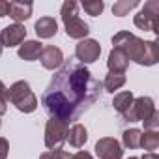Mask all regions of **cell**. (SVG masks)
Masks as SVG:
<instances>
[{"mask_svg": "<svg viewBox=\"0 0 159 159\" xmlns=\"http://www.w3.org/2000/svg\"><path fill=\"white\" fill-rule=\"evenodd\" d=\"M103 83L92 77L90 69L77 60H67L52 75L47 84L41 105L51 114V118L77 122L90 107L101 98Z\"/></svg>", "mask_w": 159, "mask_h": 159, "instance_id": "1", "label": "cell"}, {"mask_svg": "<svg viewBox=\"0 0 159 159\" xmlns=\"http://www.w3.org/2000/svg\"><path fill=\"white\" fill-rule=\"evenodd\" d=\"M112 45L116 49H122L125 52V56L129 58V62L133 60L139 66H155L159 62V51H157V43L155 41H144L140 38H137L135 34L122 30L118 34L112 36Z\"/></svg>", "mask_w": 159, "mask_h": 159, "instance_id": "2", "label": "cell"}, {"mask_svg": "<svg viewBox=\"0 0 159 159\" xmlns=\"http://www.w3.org/2000/svg\"><path fill=\"white\" fill-rule=\"evenodd\" d=\"M60 15H62V23H64L67 38L86 39V36L90 34V26L79 17V4L75 2V0H66V2L62 4Z\"/></svg>", "mask_w": 159, "mask_h": 159, "instance_id": "3", "label": "cell"}, {"mask_svg": "<svg viewBox=\"0 0 159 159\" xmlns=\"http://www.w3.org/2000/svg\"><path fill=\"white\" fill-rule=\"evenodd\" d=\"M4 98L8 101H11L17 111L25 112V114H30L38 109V98L34 96V92L30 90V84L26 81H17L13 83L10 88H6L4 92Z\"/></svg>", "mask_w": 159, "mask_h": 159, "instance_id": "4", "label": "cell"}, {"mask_svg": "<svg viewBox=\"0 0 159 159\" xmlns=\"http://www.w3.org/2000/svg\"><path fill=\"white\" fill-rule=\"evenodd\" d=\"M67 131H69V125L66 122L56 120V118L47 120V125H45V146L49 150H62L64 142L67 140Z\"/></svg>", "mask_w": 159, "mask_h": 159, "instance_id": "5", "label": "cell"}, {"mask_svg": "<svg viewBox=\"0 0 159 159\" xmlns=\"http://www.w3.org/2000/svg\"><path fill=\"white\" fill-rule=\"evenodd\" d=\"M157 15H159V2L157 0H150L144 4V8L133 17V23L137 28L144 32H159L157 30Z\"/></svg>", "mask_w": 159, "mask_h": 159, "instance_id": "6", "label": "cell"}, {"mask_svg": "<svg viewBox=\"0 0 159 159\" xmlns=\"http://www.w3.org/2000/svg\"><path fill=\"white\" fill-rule=\"evenodd\" d=\"M153 112H155V103H153V99L148 98V96H142V98L133 99L131 107H129L122 116H124V120H127V122H144V120H148Z\"/></svg>", "mask_w": 159, "mask_h": 159, "instance_id": "7", "label": "cell"}, {"mask_svg": "<svg viewBox=\"0 0 159 159\" xmlns=\"http://www.w3.org/2000/svg\"><path fill=\"white\" fill-rule=\"evenodd\" d=\"M101 54V45L96 41V39H81L75 47V58L81 62L83 66L84 64H94Z\"/></svg>", "mask_w": 159, "mask_h": 159, "instance_id": "8", "label": "cell"}, {"mask_svg": "<svg viewBox=\"0 0 159 159\" xmlns=\"http://www.w3.org/2000/svg\"><path fill=\"white\" fill-rule=\"evenodd\" d=\"M96 153L99 159H122L124 150L120 142L112 137H103L96 142Z\"/></svg>", "mask_w": 159, "mask_h": 159, "instance_id": "9", "label": "cell"}, {"mask_svg": "<svg viewBox=\"0 0 159 159\" xmlns=\"http://www.w3.org/2000/svg\"><path fill=\"white\" fill-rule=\"evenodd\" d=\"M25 38H26V28L19 23L8 25L0 32V43H2V47H17L25 41Z\"/></svg>", "mask_w": 159, "mask_h": 159, "instance_id": "10", "label": "cell"}, {"mask_svg": "<svg viewBox=\"0 0 159 159\" xmlns=\"http://www.w3.org/2000/svg\"><path fill=\"white\" fill-rule=\"evenodd\" d=\"M39 60H41V66L45 69H56L64 64V54L58 47L47 45V47H43V51L39 54Z\"/></svg>", "mask_w": 159, "mask_h": 159, "instance_id": "11", "label": "cell"}, {"mask_svg": "<svg viewBox=\"0 0 159 159\" xmlns=\"http://www.w3.org/2000/svg\"><path fill=\"white\" fill-rule=\"evenodd\" d=\"M107 67H109V73H125L129 67V58L122 49L112 47L107 58Z\"/></svg>", "mask_w": 159, "mask_h": 159, "instance_id": "12", "label": "cell"}, {"mask_svg": "<svg viewBox=\"0 0 159 159\" xmlns=\"http://www.w3.org/2000/svg\"><path fill=\"white\" fill-rule=\"evenodd\" d=\"M32 10H34L32 2H21V0H13V2H10V11H8V15H10L15 23L21 25L23 21H26V19L32 17Z\"/></svg>", "mask_w": 159, "mask_h": 159, "instance_id": "13", "label": "cell"}, {"mask_svg": "<svg viewBox=\"0 0 159 159\" xmlns=\"http://www.w3.org/2000/svg\"><path fill=\"white\" fill-rule=\"evenodd\" d=\"M34 30H36L39 39H49V38L56 36L58 23L54 21V17H39L36 21V25H34Z\"/></svg>", "mask_w": 159, "mask_h": 159, "instance_id": "14", "label": "cell"}, {"mask_svg": "<svg viewBox=\"0 0 159 159\" xmlns=\"http://www.w3.org/2000/svg\"><path fill=\"white\" fill-rule=\"evenodd\" d=\"M41 51H43V43H41V41H38V39H28V41H25V43L19 45L17 54H19V58H23V60H26V62H34V60L39 58Z\"/></svg>", "mask_w": 159, "mask_h": 159, "instance_id": "15", "label": "cell"}, {"mask_svg": "<svg viewBox=\"0 0 159 159\" xmlns=\"http://www.w3.org/2000/svg\"><path fill=\"white\" fill-rule=\"evenodd\" d=\"M67 140L73 148H83L88 140V131L83 124H73L67 131Z\"/></svg>", "mask_w": 159, "mask_h": 159, "instance_id": "16", "label": "cell"}, {"mask_svg": "<svg viewBox=\"0 0 159 159\" xmlns=\"http://www.w3.org/2000/svg\"><path fill=\"white\" fill-rule=\"evenodd\" d=\"M125 84V73H109L103 81V88L111 94H114L116 90H120Z\"/></svg>", "mask_w": 159, "mask_h": 159, "instance_id": "17", "label": "cell"}, {"mask_svg": "<svg viewBox=\"0 0 159 159\" xmlns=\"http://www.w3.org/2000/svg\"><path fill=\"white\" fill-rule=\"evenodd\" d=\"M140 137H142V131L137 129V127H131V129H125V131H124L122 142H124L125 148L137 150V148H140Z\"/></svg>", "mask_w": 159, "mask_h": 159, "instance_id": "18", "label": "cell"}, {"mask_svg": "<svg viewBox=\"0 0 159 159\" xmlns=\"http://www.w3.org/2000/svg\"><path fill=\"white\" fill-rule=\"evenodd\" d=\"M133 94L129 92V90H125V92H120V94H116L114 96V99H112V107L120 112V114H124L129 107H131V103H133Z\"/></svg>", "mask_w": 159, "mask_h": 159, "instance_id": "19", "label": "cell"}, {"mask_svg": "<svg viewBox=\"0 0 159 159\" xmlns=\"http://www.w3.org/2000/svg\"><path fill=\"white\" fill-rule=\"evenodd\" d=\"M157 146H159V133H157V131H142L140 148H144V150L150 153V152H155Z\"/></svg>", "mask_w": 159, "mask_h": 159, "instance_id": "20", "label": "cell"}, {"mask_svg": "<svg viewBox=\"0 0 159 159\" xmlns=\"http://www.w3.org/2000/svg\"><path fill=\"white\" fill-rule=\"evenodd\" d=\"M137 6H139L137 0H118V2H114V6H112V13L116 17H124Z\"/></svg>", "mask_w": 159, "mask_h": 159, "instance_id": "21", "label": "cell"}, {"mask_svg": "<svg viewBox=\"0 0 159 159\" xmlns=\"http://www.w3.org/2000/svg\"><path fill=\"white\" fill-rule=\"evenodd\" d=\"M81 6H83V10H84L88 15H92V17L101 15L103 10H105V2H103V0H83Z\"/></svg>", "mask_w": 159, "mask_h": 159, "instance_id": "22", "label": "cell"}, {"mask_svg": "<svg viewBox=\"0 0 159 159\" xmlns=\"http://www.w3.org/2000/svg\"><path fill=\"white\" fill-rule=\"evenodd\" d=\"M71 155L66 150H47L39 155V159H69Z\"/></svg>", "mask_w": 159, "mask_h": 159, "instance_id": "23", "label": "cell"}, {"mask_svg": "<svg viewBox=\"0 0 159 159\" xmlns=\"http://www.w3.org/2000/svg\"><path fill=\"white\" fill-rule=\"evenodd\" d=\"M144 124V131H157V127H159V112L155 111L148 120H144L142 122Z\"/></svg>", "mask_w": 159, "mask_h": 159, "instance_id": "24", "label": "cell"}, {"mask_svg": "<svg viewBox=\"0 0 159 159\" xmlns=\"http://www.w3.org/2000/svg\"><path fill=\"white\" fill-rule=\"evenodd\" d=\"M8 153H10V142H8V139L0 137V159H6Z\"/></svg>", "mask_w": 159, "mask_h": 159, "instance_id": "25", "label": "cell"}, {"mask_svg": "<svg viewBox=\"0 0 159 159\" xmlns=\"http://www.w3.org/2000/svg\"><path fill=\"white\" fill-rule=\"evenodd\" d=\"M10 11V2H6V0H0V17H6Z\"/></svg>", "mask_w": 159, "mask_h": 159, "instance_id": "26", "label": "cell"}, {"mask_svg": "<svg viewBox=\"0 0 159 159\" xmlns=\"http://www.w3.org/2000/svg\"><path fill=\"white\" fill-rule=\"evenodd\" d=\"M69 159H94L88 152H77V153H73Z\"/></svg>", "mask_w": 159, "mask_h": 159, "instance_id": "27", "label": "cell"}, {"mask_svg": "<svg viewBox=\"0 0 159 159\" xmlns=\"http://www.w3.org/2000/svg\"><path fill=\"white\" fill-rule=\"evenodd\" d=\"M8 111V99L4 96H0V116H4Z\"/></svg>", "mask_w": 159, "mask_h": 159, "instance_id": "28", "label": "cell"}, {"mask_svg": "<svg viewBox=\"0 0 159 159\" xmlns=\"http://www.w3.org/2000/svg\"><path fill=\"white\" fill-rule=\"evenodd\" d=\"M140 159H159V157H157V153H155V152H150V153H144Z\"/></svg>", "mask_w": 159, "mask_h": 159, "instance_id": "29", "label": "cell"}, {"mask_svg": "<svg viewBox=\"0 0 159 159\" xmlns=\"http://www.w3.org/2000/svg\"><path fill=\"white\" fill-rule=\"evenodd\" d=\"M4 92H6V84L0 81V96H4Z\"/></svg>", "mask_w": 159, "mask_h": 159, "instance_id": "30", "label": "cell"}, {"mask_svg": "<svg viewBox=\"0 0 159 159\" xmlns=\"http://www.w3.org/2000/svg\"><path fill=\"white\" fill-rule=\"evenodd\" d=\"M2 49H4V47H2V43H0V54H2Z\"/></svg>", "mask_w": 159, "mask_h": 159, "instance_id": "31", "label": "cell"}, {"mask_svg": "<svg viewBox=\"0 0 159 159\" xmlns=\"http://www.w3.org/2000/svg\"><path fill=\"white\" fill-rule=\"evenodd\" d=\"M129 159H140V157H129Z\"/></svg>", "mask_w": 159, "mask_h": 159, "instance_id": "32", "label": "cell"}, {"mask_svg": "<svg viewBox=\"0 0 159 159\" xmlns=\"http://www.w3.org/2000/svg\"><path fill=\"white\" fill-rule=\"evenodd\" d=\"M0 125H2V124H0Z\"/></svg>", "mask_w": 159, "mask_h": 159, "instance_id": "33", "label": "cell"}]
</instances>
